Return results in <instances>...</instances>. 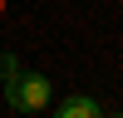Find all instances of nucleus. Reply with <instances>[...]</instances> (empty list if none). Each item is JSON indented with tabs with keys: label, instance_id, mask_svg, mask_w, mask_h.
Masks as SVG:
<instances>
[{
	"label": "nucleus",
	"instance_id": "f257e3e1",
	"mask_svg": "<svg viewBox=\"0 0 123 118\" xmlns=\"http://www.w3.org/2000/svg\"><path fill=\"white\" fill-rule=\"evenodd\" d=\"M0 74H5V103L15 113H39L54 103V84L39 69H25L15 54H0Z\"/></svg>",
	"mask_w": 123,
	"mask_h": 118
},
{
	"label": "nucleus",
	"instance_id": "f03ea898",
	"mask_svg": "<svg viewBox=\"0 0 123 118\" xmlns=\"http://www.w3.org/2000/svg\"><path fill=\"white\" fill-rule=\"evenodd\" d=\"M54 118H104V108H98L94 94H69L64 103L54 108Z\"/></svg>",
	"mask_w": 123,
	"mask_h": 118
},
{
	"label": "nucleus",
	"instance_id": "7ed1b4c3",
	"mask_svg": "<svg viewBox=\"0 0 123 118\" xmlns=\"http://www.w3.org/2000/svg\"><path fill=\"white\" fill-rule=\"evenodd\" d=\"M113 118H123V113H113Z\"/></svg>",
	"mask_w": 123,
	"mask_h": 118
}]
</instances>
